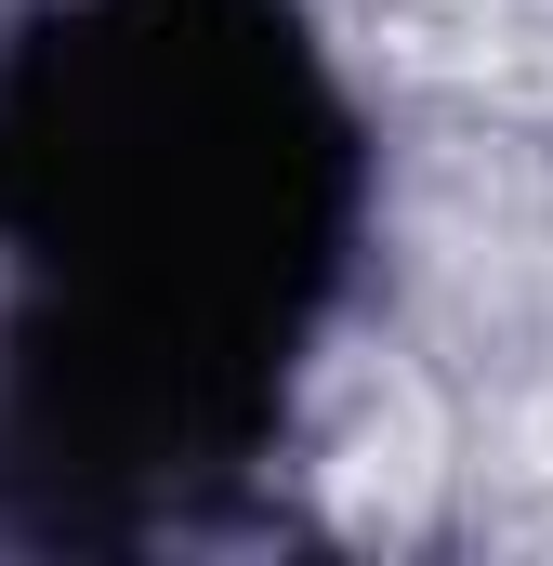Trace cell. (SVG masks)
<instances>
[{
  "label": "cell",
  "mask_w": 553,
  "mask_h": 566,
  "mask_svg": "<svg viewBox=\"0 0 553 566\" xmlns=\"http://www.w3.org/2000/svg\"><path fill=\"white\" fill-rule=\"evenodd\" d=\"M343 133L276 0H93L0 93V224L80 329L251 382L330 251Z\"/></svg>",
  "instance_id": "6da1fadb"
}]
</instances>
